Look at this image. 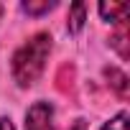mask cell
<instances>
[{
  "instance_id": "8fae6325",
  "label": "cell",
  "mask_w": 130,
  "mask_h": 130,
  "mask_svg": "<svg viewBox=\"0 0 130 130\" xmlns=\"http://www.w3.org/2000/svg\"><path fill=\"white\" fill-rule=\"evenodd\" d=\"M0 15H3V3H0Z\"/></svg>"
},
{
  "instance_id": "3957f363",
  "label": "cell",
  "mask_w": 130,
  "mask_h": 130,
  "mask_svg": "<svg viewBox=\"0 0 130 130\" xmlns=\"http://www.w3.org/2000/svg\"><path fill=\"white\" fill-rule=\"evenodd\" d=\"M105 77H107V84L115 89V94H117L120 100H127V94H130V82H127V77H125L120 69H115V67L105 69Z\"/></svg>"
},
{
  "instance_id": "277c9868",
  "label": "cell",
  "mask_w": 130,
  "mask_h": 130,
  "mask_svg": "<svg viewBox=\"0 0 130 130\" xmlns=\"http://www.w3.org/2000/svg\"><path fill=\"white\" fill-rule=\"evenodd\" d=\"M110 43L117 48V54H120L122 59H127V56H130V48H127V23H125V18H122V21H117V31L112 33Z\"/></svg>"
},
{
  "instance_id": "52a82bcc",
  "label": "cell",
  "mask_w": 130,
  "mask_h": 130,
  "mask_svg": "<svg viewBox=\"0 0 130 130\" xmlns=\"http://www.w3.org/2000/svg\"><path fill=\"white\" fill-rule=\"evenodd\" d=\"M56 3H51V0H43V3H31V0H26L23 3V10L31 13V15H41V13H48Z\"/></svg>"
},
{
  "instance_id": "9c48e42d",
  "label": "cell",
  "mask_w": 130,
  "mask_h": 130,
  "mask_svg": "<svg viewBox=\"0 0 130 130\" xmlns=\"http://www.w3.org/2000/svg\"><path fill=\"white\" fill-rule=\"evenodd\" d=\"M0 130H15V127H13V122L8 117H0Z\"/></svg>"
},
{
  "instance_id": "8992f818",
  "label": "cell",
  "mask_w": 130,
  "mask_h": 130,
  "mask_svg": "<svg viewBox=\"0 0 130 130\" xmlns=\"http://www.w3.org/2000/svg\"><path fill=\"white\" fill-rule=\"evenodd\" d=\"M100 13H102V18L105 21H122L125 18V13H127V3H102L100 5Z\"/></svg>"
},
{
  "instance_id": "7a4b0ae2",
  "label": "cell",
  "mask_w": 130,
  "mask_h": 130,
  "mask_svg": "<svg viewBox=\"0 0 130 130\" xmlns=\"http://www.w3.org/2000/svg\"><path fill=\"white\" fill-rule=\"evenodd\" d=\"M26 130H54V107L48 102H36L26 112Z\"/></svg>"
},
{
  "instance_id": "ba28073f",
  "label": "cell",
  "mask_w": 130,
  "mask_h": 130,
  "mask_svg": "<svg viewBox=\"0 0 130 130\" xmlns=\"http://www.w3.org/2000/svg\"><path fill=\"white\" fill-rule=\"evenodd\" d=\"M102 130H127V112H125V110L117 112L112 120H107V122L102 125Z\"/></svg>"
},
{
  "instance_id": "6da1fadb",
  "label": "cell",
  "mask_w": 130,
  "mask_h": 130,
  "mask_svg": "<svg viewBox=\"0 0 130 130\" xmlns=\"http://www.w3.org/2000/svg\"><path fill=\"white\" fill-rule=\"evenodd\" d=\"M48 54H51V36H48L46 31L33 33V36L13 54V64H10L13 79H15L21 87H31V84L43 74V67H46Z\"/></svg>"
},
{
  "instance_id": "30bf717a",
  "label": "cell",
  "mask_w": 130,
  "mask_h": 130,
  "mask_svg": "<svg viewBox=\"0 0 130 130\" xmlns=\"http://www.w3.org/2000/svg\"><path fill=\"white\" fill-rule=\"evenodd\" d=\"M69 130H87V122H84V120H77V122H74Z\"/></svg>"
},
{
  "instance_id": "5b68a950",
  "label": "cell",
  "mask_w": 130,
  "mask_h": 130,
  "mask_svg": "<svg viewBox=\"0 0 130 130\" xmlns=\"http://www.w3.org/2000/svg\"><path fill=\"white\" fill-rule=\"evenodd\" d=\"M84 21H87V5L84 3H74L69 8V31L72 33H79L82 26H84Z\"/></svg>"
}]
</instances>
